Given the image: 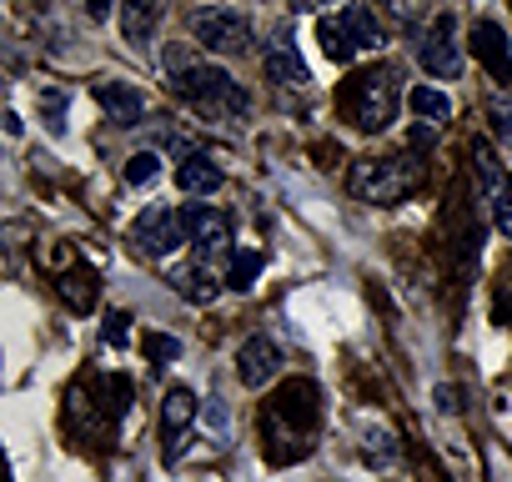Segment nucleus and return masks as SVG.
Wrapping results in <instances>:
<instances>
[{"label": "nucleus", "instance_id": "f257e3e1", "mask_svg": "<svg viewBox=\"0 0 512 482\" xmlns=\"http://www.w3.org/2000/svg\"><path fill=\"white\" fill-rule=\"evenodd\" d=\"M317 417H322L317 387L312 382H292V387H282V397L267 402V442L282 447V437H287L292 442V457H302L307 442H312ZM277 447H272V457H277Z\"/></svg>", "mask_w": 512, "mask_h": 482}, {"label": "nucleus", "instance_id": "f03ea898", "mask_svg": "<svg viewBox=\"0 0 512 482\" xmlns=\"http://www.w3.org/2000/svg\"><path fill=\"white\" fill-rule=\"evenodd\" d=\"M176 96L191 106V111H201V116H246V91L221 71V66H181L176 71Z\"/></svg>", "mask_w": 512, "mask_h": 482}, {"label": "nucleus", "instance_id": "7ed1b4c3", "mask_svg": "<svg viewBox=\"0 0 512 482\" xmlns=\"http://www.w3.org/2000/svg\"><path fill=\"white\" fill-rule=\"evenodd\" d=\"M342 111L352 116V126L362 131H382L397 111V71L392 66H377V71H362L347 81L342 91Z\"/></svg>", "mask_w": 512, "mask_h": 482}, {"label": "nucleus", "instance_id": "20e7f679", "mask_svg": "<svg viewBox=\"0 0 512 482\" xmlns=\"http://www.w3.org/2000/svg\"><path fill=\"white\" fill-rule=\"evenodd\" d=\"M347 181H352V191H357L362 201L392 206V201H402V196L422 181V171H412V166H402V161H357Z\"/></svg>", "mask_w": 512, "mask_h": 482}, {"label": "nucleus", "instance_id": "39448f33", "mask_svg": "<svg viewBox=\"0 0 512 482\" xmlns=\"http://www.w3.org/2000/svg\"><path fill=\"white\" fill-rule=\"evenodd\" d=\"M191 36L216 56H236V51L251 46V21L241 11H231V6H206V11H196Z\"/></svg>", "mask_w": 512, "mask_h": 482}, {"label": "nucleus", "instance_id": "423d86ee", "mask_svg": "<svg viewBox=\"0 0 512 482\" xmlns=\"http://www.w3.org/2000/svg\"><path fill=\"white\" fill-rule=\"evenodd\" d=\"M131 241H136V252L141 257H171L181 241H186V221H181V211H166V206H151V211H141V221L131 226Z\"/></svg>", "mask_w": 512, "mask_h": 482}, {"label": "nucleus", "instance_id": "0eeeda50", "mask_svg": "<svg viewBox=\"0 0 512 482\" xmlns=\"http://www.w3.org/2000/svg\"><path fill=\"white\" fill-rule=\"evenodd\" d=\"M181 221H186V241H196L201 262L216 257V252H226V241H231V216H226V211H216V206H206V201H191V206L181 211Z\"/></svg>", "mask_w": 512, "mask_h": 482}, {"label": "nucleus", "instance_id": "6e6552de", "mask_svg": "<svg viewBox=\"0 0 512 482\" xmlns=\"http://www.w3.org/2000/svg\"><path fill=\"white\" fill-rule=\"evenodd\" d=\"M282 372V347L272 337H246L241 352H236V377L241 387H267L272 377Z\"/></svg>", "mask_w": 512, "mask_h": 482}, {"label": "nucleus", "instance_id": "1a4fd4ad", "mask_svg": "<svg viewBox=\"0 0 512 482\" xmlns=\"http://www.w3.org/2000/svg\"><path fill=\"white\" fill-rule=\"evenodd\" d=\"M472 56L487 66L492 81L512 86V41H507V31L497 21H477L472 26Z\"/></svg>", "mask_w": 512, "mask_h": 482}, {"label": "nucleus", "instance_id": "9d476101", "mask_svg": "<svg viewBox=\"0 0 512 482\" xmlns=\"http://www.w3.org/2000/svg\"><path fill=\"white\" fill-rule=\"evenodd\" d=\"M196 422V397L186 387H171L161 397V437H166V457H181V437Z\"/></svg>", "mask_w": 512, "mask_h": 482}, {"label": "nucleus", "instance_id": "9b49d317", "mask_svg": "<svg viewBox=\"0 0 512 482\" xmlns=\"http://www.w3.org/2000/svg\"><path fill=\"white\" fill-rule=\"evenodd\" d=\"M422 66L432 71V76H457L462 71V56H457V46H452V16H442L437 26H432V36L422 41Z\"/></svg>", "mask_w": 512, "mask_h": 482}, {"label": "nucleus", "instance_id": "f8f14e48", "mask_svg": "<svg viewBox=\"0 0 512 482\" xmlns=\"http://www.w3.org/2000/svg\"><path fill=\"white\" fill-rule=\"evenodd\" d=\"M96 101H101L106 116L121 121V126H136V121L146 116V96H141L136 86H126V81H101V86H96Z\"/></svg>", "mask_w": 512, "mask_h": 482}, {"label": "nucleus", "instance_id": "ddd939ff", "mask_svg": "<svg viewBox=\"0 0 512 482\" xmlns=\"http://www.w3.org/2000/svg\"><path fill=\"white\" fill-rule=\"evenodd\" d=\"M171 292L181 297V302H191V307H211L216 302V292H221V282L206 272V262L196 257L191 267H176L171 272Z\"/></svg>", "mask_w": 512, "mask_h": 482}, {"label": "nucleus", "instance_id": "4468645a", "mask_svg": "<svg viewBox=\"0 0 512 482\" xmlns=\"http://www.w3.org/2000/svg\"><path fill=\"white\" fill-rule=\"evenodd\" d=\"M267 76H272L277 86H307V61L297 56V46H292L287 36H277V41L267 46Z\"/></svg>", "mask_w": 512, "mask_h": 482}, {"label": "nucleus", "instance_id": "2eb2a0df", "mask_svg": "<svg viewBox=\"0 0 512 482\" xmlns=\"http://www.w3.org/2000/svg\"><path fill=\"white\" fill-rule=\"evenodd\" d=\"M221 166L211 161V156H186L181 166H176V186L181 191H191V196H211V191H221Z\"/></svg>", "mask_w": 512, "mask_h": 482}, {"label": "nucleus", "instance_id": "dca6fc26", "mask_svg": "<svg viewBox=\"0 0 512 482\" xmlns=\"http://www.w3.org/2000/svg\"><path fill=\"white\" fill-rule=\"evenodd\" d=\"M156 21H161L156 0H121V36L131 46H146L156 36Z\"/></svg>", "mask_w": 512, "mask_h": 482}, {"label": "nucleus", "instance_id": "f3484780", "mask_svg": "<svg viewBox=\"0 0 512 482\" xmlns=\"http://www.w3.org/2000/svg\"><path fill=\"white\" fill-rule=\"evenodd\" d=\"M317 41H322V56L327 61H337V66H347L352 56H357V41H352V31H347V21H317Z\"/></svg>", "mask_w": 512, "mask_h": 482}, {"label": "nucleus", "instance_id": "a211bd4d", "mask_svg": "<svg viewBox=\"0 0 512 482\" xmlns=\"http://www.w3.org/2000/svg\"><path fill=\"white\" fill-rule=\"evenodd\" d=\"M56 287H61L66 307H76V312H91V307H96V292H101V282H96V272H91V267H76V272H66Z\"/></svg>", "mask_w": 512, "mask_h": 482}, {"label": "nucleus", "instance_id": "6ab92c4d", "mask_svg": "<svg viewBox=\"0 0 512 482\" xmlns=\"http://www.w3.org/2000/svg\"><path fill=\"white\" fill-rule=\"evenodd\" d=\"M262 267H267L262 252H236V257H231V272H226V287H231V292H251L256 277H262Z\"/></svg>", "mask_w": 512, "mask_h": 482}, {"label": "nucleus", "instance_id": "aec40b11", "mask_svg": "<svg viewBox=\"0 0 512 482\" xmlns=\"http://www.w3.org/2000/svg\"><path fill=\"white\" fill-rule=\"evenodd\" d=\"M342 21H347L352 41H357V46H367V51L387 41V36H382V26H377V16H372L367 6H347V11H342Z\"/></svg>", "mask_w": 512, "mask_h": 482}, {"label": "nucleus", "instance_id": "412c9836", "mask_svg": "<svg viewBox=\"0 0 512 482\" xmlns=\"http://www.w3.org/2000/svg\"><path fill=\"white\" fill-rule=\"evenodd\" d=\"M407 106H412L417 116L437 121V126H442V121L452 116V101H447L442 91H432V86H412V91H407Z\"/></svg>", "mask_w": 512, "mask_h": 482}, {"label": "nucleus", "instance_id": "4be33fe9", "mask_svg": "<svg viewBox=\"0 0 512 482\" xmlns=\"http://www.w3.org/2000/svg\"><path fill=\"white\" fill-rule=\"evenodd\" d=\"M362 452H367V462H372V467H387V462L397 457L392 432H387V427H362Z\"/></svg>", "mask_w": 512, "mask_h": 482}, {"label": "nucleus", "instance_id": "5701e85b", "mask_svg": "<svg viewBox=\"0 0 512 482\" xmlns=\"http://www.w3.org/2000/svg\"><path fill=\"white\" fill-rule=\"evenodd\" d=\"M472 171H477V176H482V186H487V191H492V196H497V191H502V166H497V156H492V151H487V146H482V141H477V146H472Z\"/></svg>", "mask_w": 512, "mask_h": 482}, {"label": "nucleus", "instance_id": "b1692460", "mask_svg": "<svg viewBox=\"0 0 512 482\" xmlns=\"http://www.w3.org/2000/svg\"><path fill=\"white\" fill-rule=\"evenodd\" d=\"M41 106H46V126L61 136V131H66V91H61V86L41 91Z\"/></svg>", "mask_w": 512, "mask_h": 482}, {"label": "nucleus", "instance_id": "393cba45", "mask_svg": "<svg viewBox=\"0 0 512 482\" xmlns=\"http://www.w3.org/2000/svg\"><path fill=\"white\" fill-rule=\"evenodd\" d=\"M156 171H161V161H156L151 151H136V156L126 161V181H131V186H141V181H151Z\"/></svg>", "mask_w": 512, "mask_h": 482}, {"label": "nucleus", "instance_id": "a878e982", "mask_svg": "<svg viewBox=\"0 0 512 482\" xmlns=\"http://www.w3.org/2000/svg\"><path fill=\"white\" fill-rule=\"evenodd\" d=\"M492 216H497L502 236H512V181H502V191L492 196Z\"/></svg>", "mask_w": 512, "mask_h": 482}, {"label": "nucleus", "instance_id": "bb28decb", "mask_svg": "<svg viewBox=\"0 0 512 482\" xmlns=\"http://www.w3.org/2000/svg\"><path fill=\"white\" fill-rule=\"evenodd\" d=\"M101 337H106L111 347H116V342L126 347V337H131V317H126V312H111V317H106V332H101Z\"/></svg>", "mask_w": 512, "mask_h": 482}, {"label": "nucleus", "instance_id": "cd10ccee", "mask_svg": "<svg viewBox=\"0 0 512 482\" xmlns=\"http://www.w3.org/2000/svg\"><path fill=\"white\" fill-rule=\"evenodd\" d=\"M146 352H151L156 362H171V357L181 352V342H176V337H161V332H156V337H146Z\"/></svg>", "mask_w": 512, "mask_h": 482}, {"label": "nucleus", "instance_id": "c85d7f7f", "mask_svg": "<svg viewBox=\"0 0 512 482\" xmlns=\"http://www.w3.org/2000/svg\"><path fill=\"white\" fill-rule=\"evenodd\" d=\"M492 121H497V136L512 141V101H492Z\"/></svg>", "mask_w": 512, "mask_h": 482}, {"label": "nucleus", "instance_id": "c756f323", "mask_svg": "<svg viewBox=\"0 0 512 482\" xmlns=\"http://www.w3.org/2000/svg\"><path fill=\"white\" fill-rule=\"evenodd\" d=\"M432 397H437V407H442V412H457V407H462V402H457V387H437Z\"/></svg>", "mask_w": 512, "mask_h": 482}, {"label": "nucleus", "instance_id": "7c9ffc66", "mask_svg": "<svg viewBox=\"0 0 512 482\" xmlns=\"http://www.w3.org/2000/svg\"><path fill=\"white\" fill-rule=\"evenodd\" d=\"M86 11H91V21H106L111 16V0H86Z\"/></svg>", "mask_w": 512, "mask_h": 482}, {"label": "nucleus", "instance_id": "2f4dec72", "mask_svg": "<svg viewBox=\"0 0 512 482\" xmlns=\"http://www.w3.org/2000/svg\"><path fill=\"white\" fill-rule=\"evenodd\" d=\"M322 6H332V0H292V11H302V16L307 11H322Z\"/></svg>", "mask_w": 512, "mask_h": 482}, {"label": "nucleus", "instance_id": "473e14b6", "mask_svg": "<svg viewBox=\"0 0 512 482\" xmlns=\"http://www.w3.org/2000/svg\"><path fill=\"white\" fill-rule=\"evenodd\" d=\"M31 6H41V11H46V6H51V0H31Z\"/></svg>", "mask_w": 512, "mask_h": 482}]
</instances>
